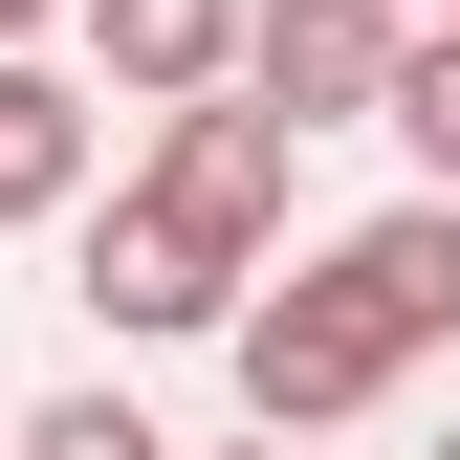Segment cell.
I'll return each instance as SVG.
<instances>
[{
	"instance_id": "cell-10",
	"label": "cell",
	"mask_w": 460,
	"mask_h": 460,
	"mask_svg": "<svg viewBox=\"0 0 460 460\" xmlns=\"http://www.w3.org/2000/svg\"><path fill=\"white\" fill-rule=\"evenodd\" d=\"M219 460H307V438H219Z\"/></svg>"
},
{
	"instance_id": "cell-4",
	"label": "cell",
	"mask_w": 460,
	"mask_h": 460,
	"mask_svg": "<svg viewBox=\"0 0 460 460\" xmlns=\"http://www.w3.org/2000/svg\"><path fill=\"white\" fill-rule=\"evenodd\" d=\"M88 66H110V110H219L242 88V44H263V0H88Z\"/></svg>"
},
{
	"instance_id": "cell-7",
	"label": "cell",
	"mask_w": 460,
	"mask_h": 460,
	"mask_svg": "<svg viewBox=\"0 0 460 460\" xmlns=\"http://www.w3.org/2000/svg\"><path fill=\"white\" fill-rule=\"evenodd\" d=\"M0 460H198V438H154V394H22V438H0Z\"/></svg>"
},
{
	"instance_id": "cell-3",
	"label": "cell",
	"mask_w": 460,
	"mask_h": 460,
	"mask_svg": "<svg viewBox=\"0 0 460 460\" xmlns=\"http://www.w3.org/2000/svg\"><path fill=\"white\" fill-rule=\"evenodd\" d=\"M394 66H417V22H394V0H263V44H242V88L285 110V132H394Z\"/></svg>"
},
{
	"instance_id": "cell-9",
	"label": "cell",
	"mask_w": 460,
	"mask_h": 460,
	"mask_svg": "<svg viewBox=\"0 0 460 460\" xmlns=\"http://www.w3.org/2000/svg\"><path fill=\"white\" fill-rule=\"evenodd\" d=\"M88 22V0H0V66H44V44H66Z\"/></svg>"
},
{
	"instance_id": "cell-11",
	"label": "cell",
	"mask_w": 460,
	"mask_h": 460,
	"mask_svg": "<svg viewBox=\"0 0 460 460\" xmlns=\"http://www.w3.org/2000/svg\"><path fill=\"white\" fill-rule=\"evenodd\" d=\"M394 22H460V0H394Z\"/></svg>"
},
{
	"instance_id": "cell-2",
	"label": "cell",
	"mask_w": 460,
	"mask_h": 460,
	"mask_svg": "<svg viewBox=\"0 0 460 460\" xmlns=\"http://www.w3.org/2000/svg\"><path fill=\"white\" fill-rule=\"evenodd\" d=\"M219 373H242V438H351L373 394L417 373V351H394V329H373L329 263H285L263 307H242V351H219Z\"/></svg>"
},
{
	"instance_id": "cell-5",
	"label": "cell",
	"mask_w": 460,
	"mask_h": 460,
	"mask_svg": "<svg viewBox=\"0 0 460 460\" xmlns=\"http://www.w3.org/2000/svg\"><path fill=\"white\" fill-rule=\"evenodd\" d=\"M351 307L394 329V351H460V198H394V219H351V242H307Z\"/></svg>"
},
{
	"instance_id": "cell-6",
	"label": "cell",
	"mask_w": 460,
	"mask_h": 460,
	"mask_svg": "<svg viewBox=\"0 0 460 460\" xmlns=\"http://www.w3.org/2000/svg\"><path fill=\"white\" fill-rule=\"evenodd\" d=\"M22 219H88V88L66 66H0V242Z\"/></svg>"
},
{
	"instance_id": "cell-8",
	"label": "cell",
	"mask_w": 460,
	"mask_h": 460,
	"mask_svg": "<svg viewBox=\"0 0 460 460\" xmlns=\"http://www.w3.org/2000/svg\"><path fill=\"white\" fill-rule=\"evenodd\" d=\"M394 154H417V198H460V22H417V66H394Z\"/></svg>"
},
{
	"instance_id": "cell-12",
	"label": "cell",
	"mask_w": 460,
	"mask_h": 460,
	"mask_svg": "<svg viewBox=\"0 0 460 460\" xmlns=\"http://www.w3.org/2000/svg\"><path fill=\"white\" fill-rule=\"evenodd\" d=\"M438 460H460V438H438Z\"/></svg>"
},
{
	"instance_id": "cell-1",
	"label": "cell",
	"mask_w": 460,
	"mask_h": 460,
	"mask_svg": "<svg viewBox=\"0 0 460 460\" xmlns=\"http://www.w3.org/2000/svg\"><path fill=\"white\" fill-rule=\"evenodd\" d=\"M285 219H307V132L263 88H219V110H154V154L66 219V263L110 351H242V307L285 285Z\"/></svg>"
}]
</instances>
